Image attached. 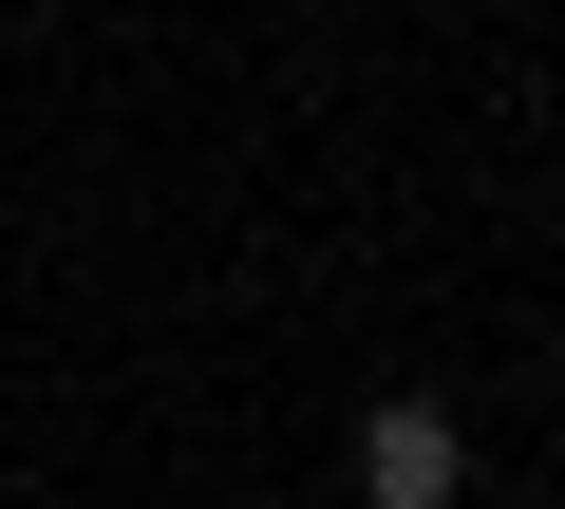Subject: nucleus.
Returning a JSON list of instances; mask_svg holds the SVG:
<instances>
[{
    "mask_svg": "<svg viewBox=\"0 0 565 509\" xmlns=\"http://www.w3.org/2000/svg\"><path fill=\"white\" fill-rule=\"evenodd\" d=\"M452 471H471V453H452L434 396H377V415H359V490H377V509H452Z\"/></svg>",
    "mask_w": 565,
    "mask_h": 509,
    "instance_id": "f257e3e1",
    "label": "nucleus"
}]
</instances>
